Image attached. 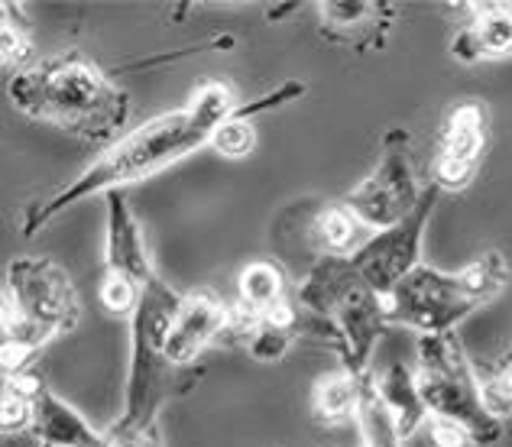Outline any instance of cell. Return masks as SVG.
I'll return each mask as SVG.
<instances>
[{
    "instance_id": "obj_24",
    "label": "cell",
    "mask_w": 512,
    "mask_h": 447,
    "mask_svg": "<svg viewBox=\"0 0 512 447\" xmlns=\"http://www.w3.org/2000/svg\"><path fill=\"white\" fill-rule=\"evenodd\" d=\"M483 379V399H487V409L496 418L512 415V350L496 363L493 373H480Z\"/></svg>"
},
{
    "instance_id": "obj_20",
    "label": "cell",
    "mask_w": 512,
    "mask_h": 447,
    "mask_svg": "<svg viewBox=\"0 0 512 447\" xmlns=\"http://www.w3.org/2000/svg\"><path fill=\"white\" fill-rule=\"evenodd\" d=\"M39 373H13L4 376V392H0V428L4 435H30V418H33V386Z\"/></svg>"
},
{
    "instance_id": "obj_11",
    "label": "cell",
    "mask_w": 512,
    "mask_h": 447,
    "mask_svg": "<svg viewBox=\"0 0 512 447\" xmlns=\"http://www.w3.org/2000/svg\"><path fill=\"white\" fill-rule=\"evenodd\" d=\"M438 188L428 185L419 205L412 208L409 218L386 230H373V234L360 243L350 256V263L357 266V273L370 282L383 298L393 292L402 279L422 266V237L428 230L431 214L438 205Z\"/></svg>"
},
{
    "instance_id": "obj_19",
    "label": "cell",
    "mask_w": 512,
    "mask_h": 447,
    "mask_svg": "<svg viewBox=\"0 0 512 447\" xmlns=\"http://www.w3.org/2000/svg\"><path fill=\"white\" fill-rule=\"evenodd\" d=\"M363 379L367 376H354L344 367L321 373L312 386V418L315 422L325 428L357 422V412L363 402Z\"/></svg>"
},
{
    "instance_id": "obj_17",
    "label": "cell",
    "mask_w": 512,
    "mask_h": 447,
    "mask_svg": "<svg viewBox=\"0 0 512 447\" xmlns=\"http://www.w3.org/2000/svg\"><path fill=\"white\" fill-rule=\"evenodd\" d=\"M234 292H237L234 298V334H237L240 324L260 321L279 311L282 305H289L295 286L286 269L269 256V260H253L240 269L234 279Z\"/></svg>"
},
{
    "instance_id": "obj_8",
    "label": "cell",
    "mask_w": 512,
    "mask_h": 447,
    "mask_svg": "<svg viewBox=\"0 0 512 447\" xmlns=\"http://www.w3.org/2000/svg\"><path fill=\"white\" fill-rule=\"evenodd\" d=\"M363 224L344 201L299 198L286 205L273 221V260L289 276L305 279L315 263L328 256H354L363 243Z\"/></svg>"
},
{
    "instance_id": "obj_21",
    "label": "cell",
    "mask_w": 512,
    "mask_h": 447,
    "mask_svg": "<svg viewBox=\"0 0 512 447\" xmlns=\"http://www.w3.org/2000/svg\"><path fill=\"white\" fill-rule=\"evenodd\" d=\"M357 428H360L363 447H406V441L396 435V425H393V418H389L386 405L376 396L370 373L363 379V402L357 412Z\"/></svg>"
},
{
    "instance_id": "obj_14",
    "label": "cell",
    "mask_w": 512,
    "mask_h": 447,
    "mask_svg": "<svg viewBox=\"0 0 512 447\" xmlns=\"http://www.w3.org/2000/svg\"><path fill=\"white\" fill-rule=\"evenodd\" d=\"M396 13L393 0H318V30L325 43L363 56L386 49Z\"/></svg>"
},
{
    "instance_id": "obj_13",
    "label": "cell",
    "mask_w": 512,
    "mask_h": 447,
    "mask_svg": "<svg viewBox=\"0 0 512 447\" xmlns=\"http://www.w3.org/2000/svg\"><path fill=\"white\" fill-rule=\"evenodd\" d=\"M221 344H234V302L208 286L185 292L166 334V357L192 370L208 347Z\"/></svg>"
},
{
    "instance_id": "obj_9",
    "label": "cell",
    "mask_w": 512,
    "mask_h": 447,
    "mask_svg": "<svg viewBox=\"0 0 512 447\" xmlns=\"http://www.w3.org/2000/svg\"><path fill=\"white\" fill-rule=\"evenodd\" d=\"M104 253H101V286L98 298L107 315L130 318L143 289L159 276L146 234L130 208L127 192L104 195Z\"/></svg>"
},
{
    "instance_id": "obj_23",
    "label": "cell",
    "mask_w": 512,
    "mask_h": 447,
    "mask_svg": "<svg viewBox=\"0 0 512 447\" xmlns=\"http://www.w3.org/2000/svg\"><path fill=\"white\" fill-rule=\"evenodd\" d=\"M256 146V130H253V117L247 114V107L240 104L234 107V114L224 120V124L214 130L211 149L221 153L224 159H244L253 153Z\"/></svg>"
},
{
    "instance_id": "obj_18",
    "label": "cell",
    "mask_w": 512,
    "mask_h": 447,
    "mask_svg": "<svg viewBox=\"0 0 512 447\" xmlns=\"http://www.w3.org/2000/svg\"><path fill=\"white\" fill-rule=\"evenodd\" d=\"M373 389L386 405L389 418H393L396 435L409 444L415 438V431L428 422V412L419 396V383H415V370H409V363L402 360L389 363L380 376H373Z\"/></svg>"
},
{
    "instance_id": "obj_15",
    "label": "cell",
    "mask_w": 512,
    "mask_h": 447,
    "mask_svg": "<svg viewBox=\"0 0 512 447\" xmlns=\"http://www.w3.org/2000/svg\"><path fill=\"white\" fill-rule=\"evenodd\" d=\"M464 23L451 39V59L461 65L496 62L512 56V4L509 0H487V4H461Z\"/></svg>"
},
{
    "instance_id": "obj_6",
    "label": "cell",
    "mask_w": 512,
    "mask_h": 447,
    "mask_svg": "<svg viewBox=\"0 0 512 447\" xmlns=\"http://www.w3.org/2000/svg\"><path fill=\"white\" fill-rule=\"evenodd\" d=\"M509 279L512 266L503 250L480 253L457 273L419 266L383 298L386 318L389 324H402L422 334H448L477 308L500 298Z\"/></svg>"
},
{
    "instance_id": "obj_26",
    "label": "cell",
    "mask_w": 512,
    "mask_h": 447,
    "mask_svg": "<svg viewBox=\"0 0 512 447\" xmlns=\"http://www.w3.org/2000/svg\"><path fill=\"white\" fill-rule=\"evenodd\" d=\"M425 425H428V438L435 447H477L474 438H470L457 422H448V418H428Z\"/></svg>"
},
{
    "instance_id": "obj_12",
    "label": "cell",
    "mask_w": 512,
    "mask_h": 447,
    "mask_svg": "<svg viewBox=\"0 0 512 447\" xmlns=\"http://www.w3.org/2000/svg\"><path fill=\"white\" fill-rule=\"evenodd\" d=\"M490 140V111L477 98L457 101L448 107L431 159V185L438 192H464L477 179L480 159Z\"/></svg>"
},
{
    "instance_id": "obj_5",
    "label": "cell",
    "mask_w": 512,
    "mask_h": 447,
    "mask_svg": "<svg viewBox=\"0 0 512 447\" xmlns=\"http://www.w3.org/2000/svg\"><path fill=\"white\" fill-rule=\"evenodd\" d=\"M182 292H175L163 276L143 289L130 315V367L124 386V412L114 425L120 428H159V415L172 402L192 392L205 370L175 367L166 357V334Z\"/></svg>"
},
{
    "instance_id": "obj_2",
    "label": "cell",
    "mask_w": 512,
    "mask_h": 447,
    "mask_svg": "<svg viewBox=\"0 0 512 447\" xmlns=\"http://www.w3.org/2000/svg\"><path fill=\"white\" fill-rule=\"evenodd\" d=\"M7 98L23 117L59 127L82 143H117L127 127L130 91L85 52L65 49L36 59L7 81Z\"/></svg>"
},
{
    "instance_id": "obj_16",
    "label": "cell",
    "mask_w": 512,
    "mask_h": 447,
    "mask_svg": "<svg viewBox=\"0 0 512 447\" xmlns=\"http://www.w3.org/2000/svg\"><path fill=\"white\" fill-rule=\"evenodd\" d=\"M30 435L36 438L39 447H98L104 441V431L94 428L75 405L56 396L43 376L33 386Z\"/></svg>"
},
{
    "instance_id": "obj_22",
    "label": "cell",
    "mask_w": 512,
    "mask_h": 447,
    "mask_svg": "<svg viewBox=\"0 0 512 447\" xmlns=\"http://www.w3.org/2000/svg\"><path fill=\"white\" fill-rule=\"evenodd\" d=\"M0 62H4L7 72H20L36 62L30 26H26V17L10 0L0 10Z\"/></svg>"
},
{
    "instance_id": "obj_3",
    "label": "cell",
    "mask_w": 512,
    "mask_h": 447,
    "mask_svg": "<svg viewBox=\"0 0 512 447\" xmlns=\"http://www.w3.org/2000/svg\"><path fill=\"white\" fill-rule=\"evenodd\" d=\"M299 337L328 344L354 376L370 373L373 350L389 328L386 302L357 273L350 256H328L295 282Z\"/></svg>"
},
{
    "instance_id": "obj_7",
    "label": "cell",
    "mask_w": 512,
    "mask_h": 447,
    "mask_svg": "<svg viewBox=\"0 0 512 447\" xmlns=\"http://www.w3.org/2000/svg\"><path fill=\"white\" fill-rule=\"evenodd\" d=\"M415 383H419L428 418L457 422L477 447H490L503 438V418L487 409L480 370L467 357L461 337L454 331L419 337Z\"/></svg>"
},
{
    "instance_id": "obj_1",
    "label": "cell",
    "mask_w": 512,
    "mask_h": 447,
    "mask_svg": "<svg viewBox=\"0 0 512 447\" xmlns=\"http://www.w3.org/2000/svg\"><path fill=\"white\" fill-rule=\"evenodd\" d=\"M234 91L224 81H198L188 101L175 111H166L153 120H146L137 130L124 133L117 143L104 146L98 159L75 175L72 182L59 185L56 192L33 198L20 211L17 227L23 237H36L65 211L82 205L94 195L127 192L130 185L153 179L166 172L175 162L198 153L201 146H211L214 130L234 114Z\"/></svg>"
},
{
    "instance_id": "obj_25",
    "label": "cell",
    "mask_w": 512,
    "mask_h": 447,
    "mask_svg": "<svg viewBox=\"0 0 512 447\" xmlns=\"http://www.w3.org/2000/svg\"><path fill=\"white\" fill-rule=\"evenodd\" d=\"M98 447H166L163 428H104V441Z\"/></svg>"
},
{
    "instance_id": "obj_10",
    "label": "cell",
    "mask_w": 512,
    "mask_h": 447,
    "mask_svg": "<svg viewBox=\"0 0 512 447\" xmlns=\"http://www.w3.org/2000/svg\"><path fill=\"white\" fill-rule=\"evenodd\" d=\"M422 195L425 188L419 185L412 159V133L406 127H389L383 133L380 159H376L373 172L350 188L341 201L363 227L386 230L409 218Z\"/></svg>"
},
{
    "instance_id": "obj_4",
    "label": "cell",
    "mask_w": 512,
    "mask_h": 447,
    "mask_svg": "<svg viewBox=\"0 0 512 447\" xmlns=\"http://www.w3.org/2000/svg\"><path fill=\"white\" fill-rule=\"evenodd\" d=\"M82 321V298L72 276L49 256H17L4 276L0 308V370L26 373L43 350Z\"/></svg>"
}]
</instances>
